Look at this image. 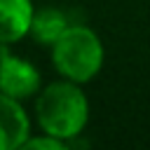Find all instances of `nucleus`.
<instances>
[{
	"instance_id": "nucleus-1",
	"label": "nucleus",
	"mask_w": 150,
	"mask_h": 150,
	"mask_svg": "<svg viewBox=\"0 0 150 150\" xmlns=\"http://www.w3.org/2000/svg\"><path fill=\"white\" fill-rule=\"evenodd\" d=\"M73 80L59 77L45 84L33 101V117L40 131L52 134L68 145H80V136L84 134L91 115L89 96Z\"/></svg>"
},
{
	"instance_id": "nucleus-2",
	"label": "nucleus",
	"mask_w": 150,
	"mask_h": 150,
	"mask_svg": "<svg viewBox=\"0 0 150 150\" xmlns=\"http://www.w3.org/2000/svg\"><path fill=\"white\" fill-rule=\"evenodd\" d=\"M49 61L59 77L87 84L98 77L105 63L101 35L87 23H70L68 30L49 47Z\"/></svg>"
},
{
	"instance_id": "nucleus-3",
	"label": "nucleus",
	"mask_w": 150,
	"mask_h": 150,
	"mask_svg": "<svg viewBox=\"0 0 150 150\" xmlns=\"http://www.w3.org/2000/svg\"><path fill=\"white\" fill-rule=\"evenodd\" d=\"M42 87L40 68L33 61L14 54L9 45H0V91L12 98L28 101L35 98Z\"/></svg>"
},
{
	"instance_id": "nucleus-4",
	"label": "nucleus",
	"mask_w": 150,
	"mask_h": 150,
	"mask_svg": "<svg viewBox=\"0 0 150 150\" xmlns=\"http://www.w3.org/2000/svg\"><path fill=\"white\" fill-rule=\"evenodd\" d=\"M33 134V120L23 101L0 91V150H19Z\"/></svg>"
},
{
	"instance_id": "nucleus-5",
	"label": "nucleus",
	"mask_w": 150,
	"mask_h": 150,
	"mask_svg": "<svg viewBox=\"0 0 150 150\" xmlns=\"http://www.w3.org/2000/svg\"><path fill=\"white\" fill-rule=\"evenodd\" d=\"M35 9L33 0H0V45L12 47L28 38Z\"/></svg>"
},
{
	"instance_id": "nucleus-6",
	"label": "nucleus",
	"mask_w": 150,
	"mask_h": 150,
	"mask_svg": "<svg viewBox=\"0 0 150 150\" xmlns=\"http://www.w3.org/2000/svg\"><path fill=\"white\" fill-rule=\"evenodd\" d=\"M70 16L59 9V7H40L35 9V16H33V26H30V35L38 45L42 47H52L70 26Z\"/></svg>"
},
{
	"instance_id": "nucleus-7",
	"label": "nucleus",
	"mask_w": 150,
	"mask_h": 150,
	"mask_svg": "<svg viewBox=\"0 0 150 150\" xmlns=\"http://www.w3.org/2000/svg\"><path fill=\"white\" fill-rule=\"evenodd\" d=\"M23 148H28V150H66V148H70V145H68L66 141L52 136V134L38 131V136H35V134L28 136V141H26Z\"/></svg>"
}]
</instances>
